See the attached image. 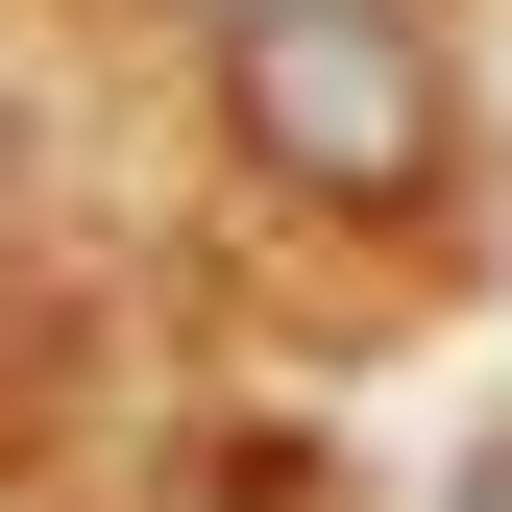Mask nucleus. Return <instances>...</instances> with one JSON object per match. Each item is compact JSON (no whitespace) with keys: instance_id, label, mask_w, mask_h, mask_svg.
I'll return each mask as SVG.
<instances>
[{"instance_id":"1","label":"nucleus","mask_w":512,"mask_h":512,"mask_svg":"<svg viewBox=\"0 0 512 512\" xmlns=\"http://www.w3.org/2000/svg\"><path fill=\"white\" fill-rule=\"evenodd\" d=\"M220 147L317 220H415L464 171V74L415 0H220Z\"/></svg>"}]
</instances>
